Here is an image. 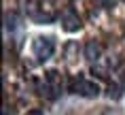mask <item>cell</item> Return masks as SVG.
I'll return each instance as SVG.
<instances>
[{
  "label": "cell",
  "mask_w": 125,
  "mask_h": 115,
  "mask_svg": "<svg viewBox=\"0 0 125 115\" xmlns=\"http://www.w3.org/2000/svg\"><path fill=\"white\" fill-rule=\"evenodd\" d=\"M70 92L81 94V96H85V98H95L100 94V85L95 81L85 79V77H74L72 81H70Z\"/></svg>",
  "instance_id": "obj_1"
},
{
  "label": "cell",
  "mask_w": 125,
  "mask_h": 115,
  "mask_svg": "<svg viewBox=\"0 0 125 115\" xmlns=\"http://www.w3.org/2000/svg\"><path fill=\"white\" fill-rule=\"evenodd\" d=\"M34 49V55L38 58V60H47V58H51L53 51H55V41H53L51 36H38L32 45Z\"/></svg>",
  "instance_id": "obj_2"
},
{
  "label": "cell",
  "mask_w": 125,
  "mask_h": 115,
  "mask_svg": "<svg viewBox=\"0 0 125 115\" xmlns=\"http://www.w3.org/2000/svg\"><path fill=\"white\" fill-rule=\"evenodd\" d=\"M62 28L66 32H76V30H81V17L74 13L72 9H66L62 13Z\"/></svg>",
  "instance_id": "obj_3"
},
{
  "label": "cell",
  "mask_w": 125,
  "mask_h": 115,
  "mask_svg": "<svg viewBox=\"0 0 125 115\" xmlns=\"http://www.w3.org/2000/svg\"><path fill=\"white\" fill-rule=\"evenodd\" d=\"M102 55V47H100V43H95V41H89L85 45V58L89 62H95Z\"/></svg>",
  "instance_id": "obj_4"
},
{
  "label": "cell",
  "mask_w": 125,
  "mask_h": 115,
  "mask_svg": "<svg viewBox=\"0 0 125 115\" xmlns=\"http://www.w3.org/2000/svg\"><path fill=\"white\" fill-rule=\"evenodd\" d=\"M45 81L49 83L53 89H57V85H59V73H57V70H47V73H45Z\"/></svg>",
  "instance_id": "obj_5"
},
{
  "label": "cell",
  "mask_w": 125,
  "mask_h": 115,
  "mask_svg": "<svg viewBox=\"0 0 125 115\" xmlns=\"http://www.w3.org/2000/svg\"><path fill=\"white\" fill-rule=\"evenodd\" d=\"M4 19H7V28H9V30H13V28L17 26V15H15V13H7Z\"/></svg>",
  "instance_id": "obj_6"
},
{
  "label": "cell",
  "mask_w": 125,
  "mask_h": 115,
  "mask_svg": "<svg viewBox=\"0 0 125 115\" xmlns=\"http://www.w3.org/2000/svg\"><path fill=\"white\" fill-rule=\"evenodd\" d=\"M108 96H110V98H119V96H121L119 85H110V88H108Z\"/></svg>",
  "instance_id": "obj_7"
},
{
  "label": "cell",
  "mask_w": 125,
  "mask_h": 115,
  "mask_svg": "<svg viewBox=\"0 0 125 115\" xmlns=\"http://www.w3.org/2000/svg\"><path fill=\"white\" fill-rule=\"evenodd\" d=\"M100 7H104V9H112L115 7V0H95Z\"/></svg>",
  "instance_id": "obj_8"
},
{
  "label": "cell",
  "mask_w": 125,
  "mask_h": 115,
  "mask_svg": "<svg viewBox=\"0 0 125 115\" xmlns=\"http://www.w3.org/2000/svg\"><path fill=\"white\" fill-rule=\"evenodd\" d=\"M26 115H45V113H42V111H38V109H34V111H28Z\"/></svg>",
  "instance_id": "obj_9"
},
{
  "label": "cell",
  "mask_w": 125,
  "mask_h": 115,
  "mask_svg": "<svg viewBox=\"0 0 125 115\" xmlns=\"http://www.w3.org/2000/svg\"><path fill=\"white\" fill-rule=\"evenodd\" d=\"M104 115H121V113H119L117 109H108V111H106V113H104Z\"/></svg>",
  "instance_id": "obj_10"
}]
</instances>
